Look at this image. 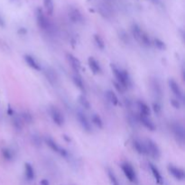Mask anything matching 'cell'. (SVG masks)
Segmentation results:
<instances>
[{
  "instance_id": "19",
  "label": "cell",
  "mask_w": 185,
  "mask_h": 185,
  "mask_svg": "<svg viewBox=\"0 0 185 185\" xmlns=\"http://www.w3.org/2000/svg\"><path fill=\"white\" fill-rule=\"evenodd\" d=\"M136 106L138 107V110H139V114L143 115V116H150L151 115V107H149V105L145 102L144 100H141L138 99L136 101Z\"/></svg>"
},
{
  "instance_id": "30",
  "label": "cell",
  "mask_w": 185,
  "mask_h": 185,
  "mask_svg": "<svg viewBox=\"0 0 185 185\" xmlns=\"http://www.w3.org/2000/svg\"><path fill=\"white\" fill-rule=\"evenodd\" d=\"M79 103L80 104V106L83 108H85V109H89L90 107H91L89 100L86 98V96H84V95H80L79 97Z\"/></svg>"
},
{
  "instance_id": "23",
  "label": "cell",
  "mask_w": 185,
  "mask_h": 185,
  "mask_svg": "<svg viewBox=\"0 0 185 185\" xmlns=\"http://www.w3.org/2000/svg\"><path fill=\"white\" fill-rule=\"evenodd\" d=\"M72 82L75 86H76L80 91L85 92L86 91V86H85V83H84L82 78L80 76L79 74H75L72 76Z\"/></svg>"
},
{
  "instance_id": "11",
  "label": "cell",
  "mask_w": 185,
  "mask_h": 185,
  "mask_svg": "<svg viewBox=\"0 0 185 185\" xmlns=\"http://www.w3.org/2000/svg\"><path fill=\"white\" fill-rule=\"evenodd\" d=\"M150 85L151 89H152L153 93L156 98V101H160L163 98V89L161 86L159 80L157 78H153L150 80Z\"/></svg>"
},
{
  "instance_id": "9",
  "label": "cell",
  "mask_w": 185,
  "mask_h": 185,
  "mask_svg": "<svg viewBox=\"0 0 185 185\" xmlns=\"http://www.w3.org/2000/svg\"><path fill=\"white\" fill-rule=\"evenodd\" d=\"M168 85H169L172 92L175 96V98H177L179 101L182 102L184 99V95L181 86L179 85V83L173 79H169L168 80Z\"/></svg>"
},
{
  "instance_id": "27",
  "label": "cell",
  "mask_w": 185,
  "mask_h": 185,
  "mask_svg": "<svg viewBox=\"0 0 185 185\" xmlns=\"http://www.w3.org/2000/svg\"><path fill=\"white\" fill-rule=\"evenodd\" d=\"M1 155L3 156V158L7 162H10L14 158V155H13V151L8 148V147H3L1 149Z\"/></svg>"
},
{
  "instance_id": "6",
  "label": "cell",
  "mask_w": 185,
  "mask_h": 185,
  "mask_svg": "<svg viewBox=\"0 0 185 185\" xmlns=\"http://www.w3.org/2000/svg\"><path fill=\"white\" fill-rule=\"evenodd\" d=\"M49 114L55 125H59V127H62V125H64V122H65L64 116L56 106L52 105L49 107Z\"/></svg>"
},
{
  "instance_id": "1",
  "label": "cell",
  "mask_w": 185,
  "mask_h": 185,
  "mask_svg": "<svg viewBox=\"0 0 185 185\" xmlns=\"http://www.w3.org/2000/svg\"><path fill=\"white\" fill-rule=\"evenodd\" d=\"M111 71L115 76L116 81L118 82L120 85H122L125 89H129L133 87V80L130 76L129 72L123 69L121 67L117 66L116 64H111Z\"/></svg>"
},
{
  "instance_id": "7",
  "label": "cell",
  "mask_w": 185,
  "mask_h": 185,
  "mask_svg": "<svg viewBox=\"0 0 185 185\" xmlns=\"http://www.w3.org/2000/svg\"><path fill=\"white\" fill-rule=\"evenodd\" d=\"M44 142H45V144L50 147V149L53 150L54 153L58 154V155H60L62 157H64V158H67L69 156V154H68V151H67L66 149L62 148V146H60L58 145V143L53 140L52 137H50V136H46L44 138Z\"/></svg>"
},
{
  "instance_id": "25",
  "label": "cell",
  "mask_w": 185,
  "mask_h": 185,
  "mask_svg": "<svg viewBox=\"0 0 185 185\" xmlns=\"http://www.w3.org/2000/svg\"><path fill=\"white\" fill-rule=\"evenodd\" d=\"M44 2V7L45 9V12L48 15H52L54 11V4L53 0H43Z\"/></svg>"
},
{
  "instance_id": "3",
  "label": "cell",
  "mask_w": 185,
  "mask_h": 185,
  "mask_svg": "<svg viewBox=\"0 0 185 185\" xmlns=\"http://www.w3.org/2000/svg\"><path fill=\"white\" fill-rule=\"evenodd\" d=\"M35 17H36V23L38 27L44 32H50L52 29V24L46 16L45 13L41 9L37 8L35 12Z\"/></svg>"
},
{
  "instance_id": "37",
  "label": "cell",
  "mask_w": 185,
  "mask_h": 185,
  "mask_svg": "<svg viewBox=\"0 0 185 185\" xmlns=\"http://www.w3.org/2000/svg\"><path fill=\"white\" fill-rule=\"evenodd\" d=\"M13 125L16 130H21L23 127V123L21 122L19 118H15L13 120Z\"/></svg>"
},
{
  "instance_id": "28",
  "label": "cell",
  "mask_w": 185,
  "mask_h": 185,
  "mask_svg": "<svg viewBox=\"0 0 185 185\" xmlns=\"http://www.w3.org/2000/svg\"><path fill=\"white\" fill-rule=\"evenodd\" d=\"M107 174L108 176V179L110 181L112 185H119V182L117 180L116 176L114 173L113 170H111L110 168H107Z\"/></svg>"
},
{
  "instance_id": "18",
  "label": "cell",
  "mask_w": 185,
  "mask_h": 185,
  "mask_svg": "<svg viewBox=\"0 0 185 185\" xmlns=\"http://www.w3.org/2000/svg\"><path fill=\"white\" fill-rule=\"evenodd\" d=\"M88 65L89 67V69L91 70V71L93 72L94 74H100L102 71L101 66H100L98 61L97 59H95L94 57H89L88 59Z\"/></svg>"
},
{
  "instance_id": "26",
  "label": "cell",
  "mask_w": 185,
  "mask_h": 185,
  "mask_svg": "<svg viewBox=\"0 0 185 185\" xmlns=\"http://www.w3.org/2000/svg\"><path fill=\"white\" fill-rule=\"evenodd\" d=\"M91 123L93 124V125H95L97 127H98V128H103V127H104V122H103V120H102V118H101V116H100L98 114H92V116H91Z\"/></svg>"
},
{
  "instance_id": "41",
  "label": "cell",
  "mask_w": 185,
  "mask_h": 185,
  "mask_svg": "<svg viewBox=\"0 0 185 185\" xmlns=\"http://www.w3.org/2000/svg\"><path fill=\"white\" fill-rule=\"evenodd\" d=\"M7 113H8V115L9 116H13V113H14V110L12 109V107H8V109H7Z\"/></svg>"
},
{
  "instance_id": "24",
  "label": "cell",
  "mask_w": 185,
  "mask_h": 185,
  "mask_svg": "<svg viewBox=\"0 0 185 185\" xmlns=\"http://www.w3.org/2000/svg\"><path fill=\"white\" fill-rule=\"evenodd\" d=\"M24 174H26V177L28 181H33L35 177V169H33V165L29 163L24 164Z\"/></svg>"
},
{
  "instance_id": "15",
  "label": "cell",
  "mask_w": 185,
  "mask_h": 185,
  "mask_svg": "<svg viewBox=\"0 0 185 185\" xmlns=\"http://www.w3.org/2000/svg\"><path fill=\"white\" fill-rule=\"evenodd\" d=\"M132 146H133V148L136 150V152L138 153L139 155H147V151H146V146L145 142L141 141L140 139L134 138L132 141Z\"/></svg>"
},
{
  "instance_id": "40",
  "label": "cell",
  "mask_w": 185,
  "mask_h": 185,
  "mask_svg": "<svg viewBox=\"0 0 185 185\" xmlns=\"http://www.w3.org/2000/svg\"><path fill=\"white\" fill-rule=\"evenodd\" d=\"M40 184H41V185H50L49 181H48V180H46V179L42 180V181H41V182H40Z\"/></svg>"
},
{
  "instance_id": "32",
  "label": "cell",
  "mask_w": 185,
  "mask_h": 185,
  "mask_svg": "<svg viewBox=\"0 0 185 185\" xmlns=\"http://www.w3.org/2000/svg\"><path fill=\"white\" fill-rule=\"evenodd\" d=\"M22 119L24 122H26L27 124H31L33 121V116L32 115V113H30L29 111H24L22 113Z\"/></svg>"
},
{
  "instance_id": "31",
  "label": "cell",
  "mask_w": 185,
  "mask_h": 185,
  "mask_svg": "<svg viewBox=\"0 0 185 185\" xmlns=\"http://www.w3.org/2000/svg\"><path fill=\"white\" fill-rule=\"evenodd\" d=\"M152 44H154L157 49H159V50H165L166 49V44H165V43L163 41V40H161L160 38H154L153 40H152Z\"/></svg>"
},
{
  "instance_id": "17",
  "label": "cell",
  "mask_w": 185,
  "mask_h": 185,
  "mask_svg": "<svg viewBox=\"0 0 185 185\" xmlns=\"http://www.w3.org/2000/svg\"><path fill=\"white\" fill-rule=\"evenodd\" d=\"M138 121L141 125H144L146 129L150 130V131H155L156 125H155V123L152 120L149 118V116L138 114Z\"/></svg>"
},
{
  "instance_id": "20",
  "label": "cell",
  "mask_w": 185,
  "mask_h": 185,
  "mask_svg": "<svg viewBox=\"0 0 185 185\" xmlns=\"http://www.w3.org/2000/svg\"><path fill=\"white\" fill-rule=\"evenodd\" d=\"M44 75L47 79V80L52 84V85L55 86L58 84L59 81V77L57 73L55 72L54 70H53L52 68H47L44 71Z\"/></svg>"
},
{
  "instance_id": "33",
  "label": "cell",
  "mask_w": 185,
  "mask_h": 185,
  "mask_svg": "<svg viewBox=\"0 0 185 185\" xmlns=\"http://www.w3.org/2000/svg\"><path fill=\"white\" fill-rule=\"evenodd\" d=\"M119 38H120V40L123 42V43L125 44H130V37H129V35H127V33H125V31H121L120 33H119Z\"/></svg>"
},
{
  "instance_id": "13",
  "label": "cell",
  "mask_w": 185,
  "mask_h": 185,
  "mask_svg": "<svg viewBox=\"0 0 185 185\" xmlns=\"http://www.w3.org/2000/svg\"><path fill=\"white\" fill-rule=\"evenodd\" d=\"M167 170L170 174H172L173 177L178 181H183L185 178V172L182 168L177 167L173 164H169L167 166Z\"/></svg>"
},
{
  "instance_id": "10",
  "label": "cell",
  "mask_w": 185,
  "mask_h": 185,
  "mask_svg": "<svg viewBox=\"0 0 185 185\" xmlns=\"http://www.w3.org/2000/svg\"><path fill=\"white\" fill-rule=\"evenodd\" d=\"M76 116H77V119L80 125V127H82V129L87 133H90L92 131V127H91V124H90L89 120L88 119L87 116L81 110H78L76 112Z\"/></svg>"
},
{
  "instance_id": "36",
  "label": "cell",
  "mask_w": 185,
  "mask_h": 185,
  "mask_svg": "<svg viewBox=\"0 0 185 185\" xmlns=\"http://www.w3.org/2000/svg\"><path fill=\"white\" fill-rule=\"evenodd\" d=\"M153 110L157 115H159L160 113H161V111H162V106L160 105V102L159 101H155V102L153 103Z\"/></svg>"
},
{
  "instance_id": "8",
  "label": "cell",
  "mask_w": 185,
  "mask_h": 185,
  "mask_svg": "<svg viewBox=\"0 0 185 185\" xmlns=\"http://www.w3.org/2000/svg\"><path fill=\"white\" fill-rule=\"evenodd\" d=\"M121 169L125 174V177L127 178V180L131 182H137V176H136V170L134 169L133 165L125 161L121 164Z\"/></svg>"
},
{
  "instance_id": "35",
  "label": "cell",
  "mask_w": 185,
  "mask_h": 185,
  "mask_svg": "<svg viewBox=\"0 0 185 185\" xmlns=\"http://www.w3.org/2000/svg\"><path fill=\"white\" fill-rule=\"evenodd\" d=\"M113 84H114V87H115V89H116V91L117 92H119V93H125V91H127V89H125L122 85H120V84L118 83V82H116V80H114L113 81Z\"/></svg>"
},
{
  "instance_id": "12",
  "label": "cell",
  "mask_w": 185,
  "mask_h": 185,
  "mask_svg": "<svg viewBox=\"0 0 185 185\" xmlns=\"http://www.w3.org/2000/svg\"><path fill=\"white\" fill-rule=\"evenodd\" d=\"M68 15L71 22L75 24H82L84 22V16L82 13L76 7H70L68 11Z\"/></svg>"
},
{
  "instance_id": "21",
  "label": "cell",
  "mask_w": 185,
  "mask_h": 185,
  "mask_svg": "<svg viewBox=\"0 0 185 185\" xmlns=\"http://www.w3.org/2000/svg\"><path fill=\"white\" fill-rule=\"evenodd\" d=\"M149 168H150V171H151V173H152V174L154 176L155 180L156 181V182L158 184H163L164 183L163 176H162L161 173H160L159 169L156 167V165H155L152 163H149Z\"/></svg>"
},
{
  "instance_id": "2",
  "label": "cell",
  "mask_w": 185,
  "mask_h": 185,
  "mask_svg": "<svg viewBox=\"0 0 185 185\" xmlns=\"http://www.w3.org/2000/svg\"><path fill=\"white\" fill-rule=\"evenodd\" d=\"M131 33L134 38L136 39L138 42V44H140L141 45L145 47H150L152 45V40H151L150 36L148 35V33L143 30L139 24L134 23L131 26Z\"/></svg>"
},
{
  "instance_id": "4",
  "label": "cell",
  "mask_w": 185,
  "mask_h": 185,
  "mask_svg": "<svg viewBox=\"0 0 185 185\" xmlns=\"http://www.w3.org/2000/svg\"><path fill=\"white\" fill-rule=\"evenodd\" d=\"M171 130L173 136L178 143L183 145L185 141V128L184 125L180 121H173L171 124Z\"/></svg>"
},
{
  "instance_id": "22",
  "label": "cell",
  "mask_w": 185,
  "mask_h": 185,
  "mask_svg": "<svg viewBox=\"0 0 185 185\" xmlns=\"http://www.w3.org/2000/svg\"><path fill=\"white\" fill-rule=\"evenodd\" d=\"M105 95L107 99L110 102L113 106H117L119 105V98L117 97V95L115 93V91H113L112 89H107L105 92Z\"/></svg>"
},
{
  "instance_id": "29",
  "label": "cell",
  "mask_w": 185,
  "mask_h": 185,
  "mask_svg": "<svg viewBox=\"0 0 185 185\" xmlns=\"http://www.w3.org/2000/svg\"><path fill=\"white\" fill-rule=\"evenodd\" d=\"M93 39H94L95 44H96V45L98 46V49H100V50L105 49V41L99 35H94Z\"/></svg>"
},
{
  "instance_id": "34",
  "label": "cell",
  "mask_w": 185,
  "mask_h": 185,
  "mask_svg": "<svg viewBox=\"0 0 185 185\" xmlns=\"http://www.w3.org/2000/svg\"><path fill=\"white\" fill-rule=\"evenodd\" d=\"M31 140H32V143H33V145L36 146V147H39L42 146V139H41V136H38V134H33L32 137H31Z\"/></svg>"
},
{
  "instance_id": "14",
  "label": "cell",
  "mask_w": 185,
  "mask_h": 185,
  "mask_svg": "<svg viewBox=\"0 0 185 185\" xmlns=\"http://www.w3.org/2000/svg\"><path fill=\"white\" fill-rule=\"evenodd\" d=\"M24 62H26V64L30 67V68H32L33 70L37 71H41L42 70H43L40 62L33 55H31V54H24Z\"/></svg>"
},
{
  "instance_id": "38",
  "label": "cell",
  "mask_w": 185,
  "mask_h": 185,
  "mask_svg": "<svg viewBox=\"0 0 185 185\" xmlns=\"http://www.w3.org/2000/svg\"><path fill=\"white\" fill-rule=\"evenodd\" d=\"M181 103H182V102L179 101V100H178L177 98H172V99H171V104H172V106H173L174 108H176V109H180V108H181V106H182Z\"/></svg>"
},
{
  "instance_id": "39",
  "label": "cell",
  "mask_w": 185,
  "mask_h": 185,
  "mask_svg": "<svg viewBox=\"0 0 185 185\" xmlns=\"http://www.w3.org/2000/svg\"><path fill=\"white\" fill-rule=\"evenodd\" d=\"M18 33H20V35H26L27 31H26V29H24V28H20L18 30Z\"/></svg>"
},
{
  "instance_id": "16",
  "label": "cell",
  "mask_w": 185,
  "mask_h": 185,
  "mask_svg": "<svg viewBox=\"0 0 185 185\" xmlns=\"http://www.w3.org/2000/svg\"><path fill=\"white\" fill-rule=\"evenodd\" d=\"M66 59H67V61H68L69 64L71 65V69L74 71H76V72L80 71V70L81 69V62L76 56H74L71 53H67Z\"/></svg>"
},
{
  "instance_id": "5",
  "label": "cell",
  "mask_w": 185,
  "mask_h": 185,
  "mask_svg": "<svg viewBox=\"0 0 185 185\" xmlns=\"http://www.w3.org/2000/svg\"><path fill=\"white\" fill-rule=\"evenodd\" d=\"M145 143H146V146L147 155L151 156L154 159H156V160H158L160 157H161V150H160L159 146L154 140L147 138V139H146Z\"/></svg>"
}]
</instances>
